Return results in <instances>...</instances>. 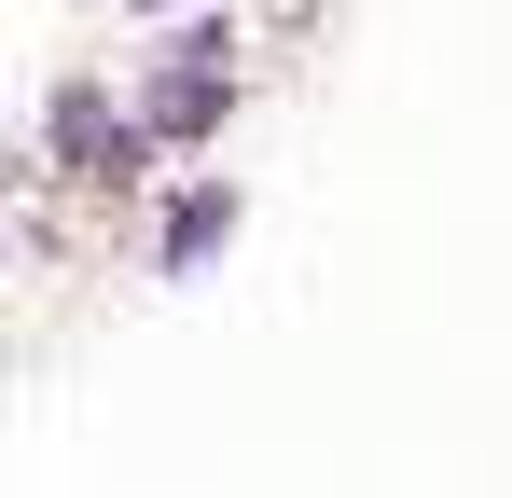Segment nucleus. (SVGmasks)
Masks as SVG:
<instances>
[{
	"mask_svg": "<svg viewBox=\"0 0 512 498\" xmlns=\"http://www.w3.org/2000/svg\"><path fill=\"white\" fill-rule=\"evenodd\" d=\"M222 222H236V194H194V208L167 222V263H208V249H222Z\"/></svg>",
	"mask_w": 512,
	"mask_h": 498,
	"instance_id": "nucleus-3",
	"label": "nucleus"
},
{
	"mask_svg": "<svg viewBox=\"0 0 512 498\" xmlns=\"http://www.w3.org/2000/svg\"><path fill=\"white\" fill-rule=\"evenodd\" d=\"M208 111H222V42H180V70L153 83V111H139V125H153V139H194Z\"/></svg>",
	"mask_w": 512,
	"mask_h": 498,
	"instance_id": "nucleus-2",
	"label": "nucleus"
},
{
	"mask_svg": "<svg viewBox=\"0 0 512 498\" xmlns=\"http://www.w3.org/2000/svg\"><path fill=\"white\" fill-rule=\"evenodd\" d=\"M56 139H70V166H84V180H139V139H153V125L97 111V83H70V97H56Z\"/></svg>",
	"mask_w": 512,
	"mask_h": 498,
	"instance_id": "nucleus-1",
	"label": "nucleus"
}]
</instances>
